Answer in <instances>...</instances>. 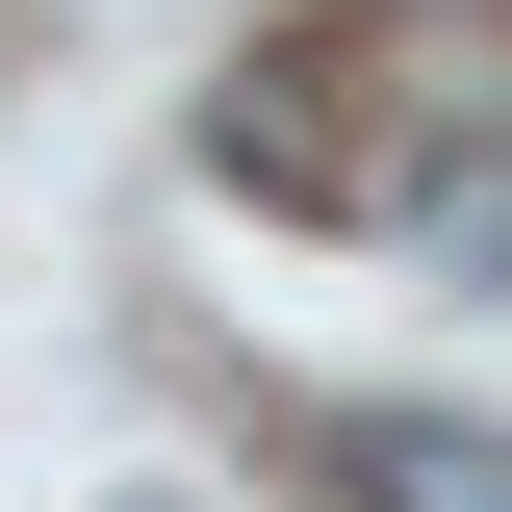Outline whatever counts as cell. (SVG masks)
Instances as JSON below:
<instances>
[{"mask_svg":"<svg viewBox=\"0 0 512 512\" xmlns=\"http://www.w3.org/2000/svg\"><path fill=\"white\" fill-rule=\"evenodd\" d=\"M333 512H512V436H487V410H333Z\"/></svg>","mask_w":512,"mask_h":512,"instance_id":"obj_1","label":"cell"}]
</instances>
